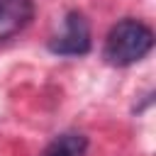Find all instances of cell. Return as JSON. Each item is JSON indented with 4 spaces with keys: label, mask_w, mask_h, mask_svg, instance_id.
I'll list each match as a JSON object with an SVG mask.
<instances>
[{
    "label": "cell",
    "mask_w": 156,
    "mask_h": 156,
    "mask_svg": "<svg viewBox=\"0 0 156 156\" xmlns=\"http://www.w3.org/2000/svg\"><path fill=\"white\" fill-rule=\"evenodd\" d=\"M93 46L90 39V24L83 17V12L71 10L63 17V27L58 34L49 39V51L58 56H85Z\"/></svg>",
    "instance_id": "cell-2"
},
{
    "label": "cell",
    "mask_w": 156,
    "mask_h": 156,
    "mask_svg": "<svg viewBox=\"0 0 156 156\" xmlns=\"http://www.w3.org/2000/svg\"><path fill=\"white\" fill-rule=\"evenodd\" d=\"M85 151H88V139L83 134L66 132L46 146L44 156H85Z\"/></svg>",
    "instance_id": "cell-4"
},
{
    "label": "cell",
    "mask_w": 156,
    "mask_h": 156,
    "mask_svg": "<svg viewBox=\"0 0 156 156\" xmlns=\"http://www.w3.org/2000/svg\"><path fill=\"white\" fill-rule=\"evenodd\" d=\"M154 46V32L141 20L124 17L110 27L102 46V58L115 68H127L141 61Z\"/></svg>",
    "instance_id": "cell-1"
},
{
    "label": "cell",
    "mask_w": 156,
    "mask_h": 156,
    "mask_svg": "<svg viewBox=\"0 0 156 156\" xmlns=\"http://www.w3.org/2000/svg\"><path fill=\"white\" fill-rule=\"evenodd\" d=\"M34 17L32 0H0V41L20 34Z\"/></svg>",
    "instance_id": "cell-3"
}]
</instances>
